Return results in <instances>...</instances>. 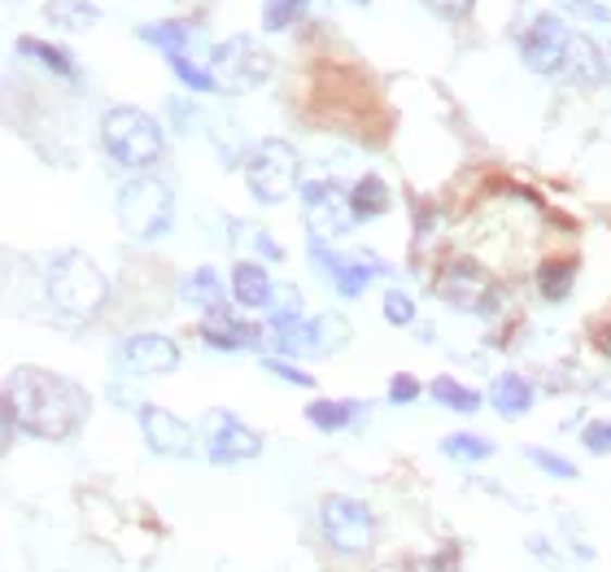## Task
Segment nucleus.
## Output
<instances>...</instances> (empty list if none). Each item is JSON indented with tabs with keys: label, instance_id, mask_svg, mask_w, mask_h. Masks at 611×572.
Here are the masks:
<instances>
[{
	"label": "nucleus",
	"instance_id": "obj_1",
	"mask_svg": "<svg viewBox=\"0 0 611 572\" xmlns=\"http://www.w3.org/2000/svg\"><path fill=\"white\" fill-rule=\"evenodd\" d=\"M88 415V394L75 381H62L40 368H18L5 385V424L40 442L71 437Z\"/></svg>",
	"mask_w": 611,
	"mask_h": 572
},
{
	"label": "nucleus",
	"instance_id": "obj_2",
	"mask_svg": "<svg viewBox=\"0 0 611 572\" xmlns=\"http://www.w3.org/2000/svg\"><path fill=\"white\" fill-rule=\"evenodd\" d=\"M101 145H105V153L123 171H149L166 153V136H162L158 119L145 114V110H136V105L105 110V119H101Z\"/></svg>",
	"mask_w": 611,
	"mask_h": 572
},
{
	"label": "nucleus",
	"instance_id": "obj_3",
	"mask_svg": "<svg viewBox=\"0 0 611 572\" xmlns=\"http://www.w3.org/2000/svg\"><path fill=\"white\" fill-rule=\"evenodd\" d=\"M105 294H110L105 275H101L97 262H92L88 253H79V249H66V253L49 266V298H53V307H58L62 315H71V320L97 315L101 302H105Z\"/></svg>",
	"mask_w": 611,
	"mask_h": 572
},
{
	"label": "nucleus",
	"instance_id": "obj_4",
	"mask_svg": "<svg viewBox=\"0 0 611 572\" xmlns=\"http://www.w3.org/2000/svg\"><path fill=\"white\" fill-rule=\"evenodd\" d=\"M114 210H119V223H123L127 236H136V240H158V236L171 232L175 197H171V188H166L162 179H153V175H132V179L119 188Z\"/></svg>",
	"mask_w": 611,
	"mask_h": 572
},
{
	"label": "nucleus",
	"instance_id": "obj_5",
	"mask_svg": "<svg viewBox=\"0 0 611 572\" xmlns=\"http://www.w3.org/2000/svg\"><path fill=\"white\" fill-rule=\"evenodd\" d=\"M297 175H301V158L288 140H258L253 153L245 158V184H249L253 201H262V206H275L292 188H301Z\"/></svg>",
	"mask_w": 611,
	"mask_h": 572
},
{
	"label": "nucleus",
	"instance_id": "obj_6",
	"mask_svg": "<svg viewBox=\"0 0 611 572\" xmlns=\"http://www.w3.org/2000/svg\"><path fill=\"white\" fill-rule=\"evenodd\" d=\"M320 524H324V537L333 542V550H341V555H363L376 542L372 507L350 494H328L320 502Z\"/></svg>",
	"mask_w": 611,
	"mask_h": 572
},
{
	"label": "nucleus",
	"instance_id": "obj_7",
	"mask_svg": "<svg viewBox=\"0 0 611 572\" xmlns=\"http://www.w3.org/2000/svg\"><path fill=\"white\" fill-rule=\"evenodd\" d=\"M520 62L533 75H559L572 62V36L563 27V18L554 14H537L528 32H520Z\"/></svg>",
	"mask_w": 611,
	"mask_h": 572
},
{
	"label": "nucleus",
	"instance_id": "obj_8",
	"mask_svg": "<svg viewBox=\"0 0 611 572\" xmlns=\"http://www.w3.org/2000/svg\"><path fill=\"white\" fill-rule=\"evenodd\" d=\"M201 442H205V455L214 463H245V459H258L262 455V437L245 420H236L232 411H223V407L205 411Z\"/></svg>",
	"mask_w": 611,
	"mask_h": 572
},
{
	"label": "nucleus",
	"instance_id": "obj_9",
	"mask_svg": "<svg viewBox=\"0 0 611 572\" xmlns=\"http://www.w3.org/2000/svg\"><path fill=\"white\" fill-rule=\"evenodd\" d=\"M441 294L450 307L467 311V315H494L502 307V289L476 266V262H454L446 275H441Z\"/></svg>",
	"mask_w": 611,
	"mask_h": 572
},
{
	"label": "nucleus",
	"instance_id": "obj_10",
	"mask_svg": "<svg viewBox=\"0 0 611 572\" xmlns=\"http://www.w3.org/2000/svg\"><path fill=\"white\" fill-rule=\"evenodd\" d=\"M210 71L219 75L223 92H249V88H258V84L266 79L271 62L258 53L253 40L236 36V40H227V45H219V49L210 53Z\"/></svg>",
	"mask_w": 611,
	"mask_h": 572
},
{
	"label": "nucleus",
	"instance_id": "obj_11",
	"mask_svg": "<svg viewBox=\"0 0 611 572\" xmlns=\"http://www.w3.org/2000/svg\"><path fill=\"white\" fill-rule=\"evenodd\" d=\"M311 253H315L320 271L337 284V294H341V298H363L367 284H372L376 275H385V262L372 258L367 249L354 253V258H341V253H333V249L324 245V236H311Z\"/></svg>",
	"mask_w": 611,
	"mask_h": 572
},
{
	"label": "nucleus",
	"instance_id": "obj_12",
	"mask_svg": "<svg viewBox=\"0 0 611 572\" xmlns=\"http://www.w3.org/2000/svg\"><path fill=\"white\" fill-rule=\"evenodd\" d=\"M114 368H123L132 376H162V372L179 368V346L158 333H136L114 346Z\"/></svg>",
	"mask_w": 611,
	"mask_h": 572
},
{
	"label": "nucleus",
	"instance_id": "obj_13",
	"mask_svg": "<svg viewBox=\"0 0 611 572\" xmlns=\"http://www.w3.org/2000/svg\"><path fill=\"white\" fill-rule=\"evenodd\" d=\"M136 415H140V433H145L153 455H162V459H188L192 455V428L175 411H166L158 402H140Z\"/></svg>",
	"mask_w": 611,
	"mask_h": 572
},
{
	"label": "nucleus",
	"instance_id": "obj_14",
	"mask_svg": "<svg viewBox=\"0 0 611 572\" xmlns=\"http://www.w3.org/2000/svg\"><path fill=\"white\" fill-rule=\"evenodd\" d=\"M201 341L214 346V350H227V355L232 350H253V346H262V328H253V324L236 320L227 307H219V311H205Z\"/></svg>",
	"mask_w": 611,
	"mask_h": 572
},
{
	"label": "nucleus",
	"instance_id": "obj_15",
	"mask_svg": "<svg viewBox=\"0 0 611 572\" xmlns=\"http://www.w3.org/2000/svg\"><path fill=\"white\" fill-rule=\"evenodd\" d=\"M271 298H275V284L266 275L262 262H236L232 266V302L245 307V311H271Z\"/></svg>",
	"mask_w": 611,
	"mask_h": 572
},
{
	"label": "nucleus",
	"instance_id": "obj_16",
	"mask_svg": "<svg viewBox=\"0 0 611 572\" xmlns=\"http://www.w3.org/2000/svg\"><path fill=\"white\" fill-rule=\"evenodd\" d=\"M533 402H537V394H533L528 376H520V372H502V376L489 385V407H494L502 420H524V415L533 411Z\"/></svg>",
	"mask_w": 611,
	"mask_h": 572
},
{
	"label": "nucleus",
	"instance_id": "obj_17",
	"mask_svg": "<svg viewBox=\"0 0 611 572\" xmlns=\"http://www.w3.org/2000/svg\"><path fill=\"white\" fill-rule=\"evenodd\" d=\"M45 18H49L53 27H62V32L84 36V32H92V27L101 23V10L92 5V0H49V5H45Z\"/></svg>",
	"mask_w": 611,
	"mask_h": 572
},
{
	"label": "nucleus",
	"instance_id": "obj_18",
	"mask_svg": "<svg viewBox=\"0 0 611 572\" xmlns=\"http://www.w3.org/2000/svg\"><path fill=\"white\" fill-rule=\"evenodd\" d=\"M23 58H32V62H40L45 71H53L58 79H66V84H79V66L71 62V53L66 49H58V45H45V40H36V36H18V45H14Z\"/></svg>",
	"mask_w": 611,
	"mask_h": 572
},
{
	"label": "nucleus",
	"instance_id": "obj_19",
	"mask_svg": "<svg viewBox=\"0 0 611 572\" xmlns=\"http://www.w3.org/2000/svg\"><path fill=\"white\" fill-rule=\"evenodd\" d=\"M346 197H350V210H354V219H359V223L381 219V214H389V206H394L389 184H385L381 175H363V179L354 184V192H346Z\"/></svg>",
	"mask_w": 611,
	"mask_h": 572
},
{
	"label": "nucleus",
	"instance_id": "obj_20",
	"mask_svg": "<svg viewBox=\"0 0 611 572\" xmlns=\"http://www.w3.org/2000/svg\"><path fill=\"white\" fill-rule=\"evenodd\" d=\"M572 284H576V258H546L537 266V294L546 302H568Z\"/></svg>",
	"mask_w": 611,
	"mask_h": 572
},
{
	"label": "nucleus",
	"instance_id": "obj_21",
	"mask_svg": "<svg viewBox=\"0 0 611 572\" xmlns=\"http://www.w3.org/2000/svg\"><path fill=\"white\" fill-rule=\"evenodd\" d=\"M306 424H315L320 433H341L354 424L359 415V402H337V398H315V402H306Z\"/></svg>",
	"mask_w": 611,
	"mask_h": 572
},
{
	"label": "nucleus",
	"instance_id": "obj_22",
	"mask_svg": "<svg viewBox=\"0 0 611 572\" xmlns=\"http://www.w3.org/2000/svg\"><path fill=\"white\" fill-rule=\"evenodd\" d=\"M428 398L441 402V407L454 411V415H476V411H481V394L467 389V385H459L454 376H437V381H428Z\"/></svg>",
	"mask_w": 611,
	"mask_h": 572
},
{
	"label": "nucleus",
	"instance_id": "obj_23",
	"mask_svg": "<svg viewBox=\"0 0 611 572\" xmlns=\"http://www.w3.org/2000/svg\"><path fill=\"white\" fill-rule=\"evenodd\" d=\"M184 298H188L192 307H205V311H219V307H227V298H223V284H219V271H214V266H197V271L188 275V284H184Z\"/></svg>",
	"mask_w": 611,
	"mask_h": 572
},
{
	"label": "nucleus",
	"instance_id": "obj_24",
	"mask_svg": "<svg viewBox=\"0 0 611 572\" xmlns=\"http://www.w3.org/2000/svg\"><path fill=\"white\" fill-rule=\"evenodd\" d=\"M140 40L153 45L162 58L184 53V45H188V23H179V18H162V23H153V27H140Z\"/></svg>",
	"mask_w": 611,
	"mask_h": 572
},
{
	"label": "nucleus",
	"instance_id": "obj_25",
	"mask_svg": "<svg viewBox=\"0 0 611 572\" xmlns=\"http://www.w3.org/2000/svg\"><path fill=\"white\" fill-rule=\"evenodd\" d=\"M441 455L454 459V463H481V459L494 455V442L481 437V433H450V437L441 442Z\"/></svg>",
	"mask_w": 611,
	"mask_h": 572
},
{
	"label": "nucleus",
	"instance_id": "obj_26",
	"mask_svg": "<svg viewBox=\"0 0 611 572\" xmlns=\"http://www.w3.org/2000/svg\"><path fill=\"white\" fill-rule=\"evenodd\" d=\"M572 62H576V75L585 79V84H607V75H611V62L598 53V45H589V40H572ZM568 62V66H572Z\"/></svg>",
	"mask_w": 611,
	"mask_h": 572
},
{
	"label": "nucleus",
	"instance_id": "obj_27",
	"mask_svg": "<svg viewBox=\"0 0 611 572\" xmlns=\"http://www.w3.org/2000/svg\"><path fill=\"white\" fill-rule=\"evenodd\" d=\"M166 66L179 75V84L184 88H192V92H223V84H219V75L210 71V66H197V62H188L184 53H171L166 58Z\"/></svg>",
	"mask_w": 611,
	"mask_h": 572
},
{
	"label": "nucleus",
	"instance_id": "obj_28",
	"mask_svg": "<svg viewBox=\"0 0 611 572\" xmlns=\"http://www.w3.org/2000/svg\"><path fill=\"white\" fill-rule=\"evenodd\" d=\"M306 5H311V0H262V27L266 32H288L301 18Z\"/></svg>",
	"mask_w": 611,
	"mask_h": 572
},
{
	"label": "nucleus",
	"instance_id": "obj_29",
	"mask_svg": "<svg viewBox=\"0 0 611 572\" xmlns=\"http://www.w3.org/2000/svg\"><path fill=\"white\" fill-rule=\"evenodd\" d=\"M350 341V324L337 320V315H315V350L320 355H333Z\"/></svg>",
	"mask_w": 611,
	"mask_h": 572
},
{
	"label": "nucleus",
	"instance_id": "obj_30",
	"mask_svg": "<svg viewBox=\"0 0 611 572\" xmlns=\"http://www.w3.org/2000/svg\"><path fill=\"white\" fill-rule=\"evenodd\" d=\"M528 463H533L537 472L554 476V481H576V463L563 459V455H554V450H546V446H528Z\"/></svg>",
	"mask_w": 611,
	"mask_h": 572
},
{
	"label": "nucleus",
	"instance_id": "obj_31",
	"mask_svg": "<svg viewBox=\"0 0 611 572\" xmlns=\"http://www.w3.org/2000/svg\"><path fill=\"white\" fill-rule=\"evenodd\" d=\"M381 311H385V320H389L394 328H411V324H415V302H411V294H402V289H389L385 302H381Z\"/></svg>",
	"mask_w": 611,
	"mask_h": 572
},
{
	"label": "nucleus",
	"instance_id": "obj_32",
	"mask_svg": "<svg viewBox=\"0 0 611 572\" xmlns=\"http://www.w3.org/2000/svg\"><path fill=\"white\" fill-rule=\"evenodd\" d=\"M262 368L271 372V376H279L284 385H297V389H315V376L311 372H301V368H292L284 355H266L262 359Z\"/></svg>",
	"mask_w": 611,
	"mask_h": 572
},
{
	"label": "nucleus",
	"instance_id": "obj_33",
	"mask_svg": "<svg viewBox=\"0 0 611 572\" xmlns=\"http://www.w3.org/2000/svg\"><path fill=\"white\" fill-rule=\"evenodd\" d=\"M297 197H301V206H306V214H315V210H324L333 197H341L328 179H306L301 188H297Z\"/></svg>",
	"mask_w": 611,
	"mask_h": 572
},
{
	"label": "nucleus",
	"instance_id": "obj_34",
	"mask_svg": "<svg viewBox=\"0 0 611 572\" xmlns=\"http://www.w3.org/2000/svg\"><path fill=\"white\" fill-rule=\"evenodd\" d=\"M581 446L589 450V455H611V420H589L585 428H581Z\"/></svg>",
	"mask_w": 611,
	"mask_h": 572
},
{
	"label": "nucleus",
	"instance_id": "obj_35",
	"mask_svg": "<svg viewBox=\"0 0 611 572\" xmlns=\"http://www.w3.org/2000/svg\"><path fill=\"white\" fill-rule=\"evenodd\" d=\"M284 320H301V302H297L292 284H279L275 298H271V324H284Z\"/></svg>",
	"mask_w": 611,
	"mask_h": 572
},
{
	"label": "nucleus",
	"instance_id": "obj_36",
	"mask_svg": "<svg viewBox=\"0 0 611 572\" xmlns=\"http://www.w3.org/2000/svg\"><path fill=\"white\" fill-rule=\"evenodd\" d=\"M420 394H424V385H420L411 372H398V376L389 381V402H394V407H411V402H420Z\"/></svg>",
	"mask_w": 611,
	"mask_h": 572
},
{
	"label": "nucleus",
	"instance_id": "obj_37",
	"mask_svg": "<svg viewBox=\"0 0 611 572\" xmlns=\"http://www.w3.org/2000/svg\"><path fill=\"white\" fill-rule=\"evenodd\" d=\"M424 5H428L437 18H463V14L476 5V0H424Z\"/></svg>",
	"mask_w": 611,
	"mask_h": 572
},
{
	"label": "nucleus",
	"instance_id": "obj_38",
	"mask_svg": "<svg viewBox=\"0 0 611 572\" xmlns=\"http://www.w3.org/2000/svg\"><path fill=\"white\" fill-rule=\"evenodd\" d=\"M572 10H576V14H585L589 23H602V27L611 23V10H607V5H594V0H572Z\"/></svg>",
	"mask_w": 611,
	"mask_h": 572
},
{
	"label": "nucleus",
	"instance_id": "obj_39",
	"mask_svg": "<svg viewBox=\"0 0 611 572\" xmlns=\"http://www.w3.org/2000/svg\"><path fill=\"white\" fill-rule=\"evenodd\" d=\"M253 245H258V253H262V258H271V262H284V249H279V240H271L266 232H253Z\"/></svg>",
	"mask_w": 611,
	"mask_h": 572
},
{
	"label": "nucleus",
	"instance_id": "obj_40",
	"mask_svg": "<svg viewBox=\"0 0 611 572\" xmlns=\"http://www.w3.org/2000/svg\"><path fill=\"white\" fill-rule=\"evenodd\" d=\"M594 341H598V350H602V355H607V359H611V324H602V328H598V337H594Z\"/></svg>",
	"mask_w": 611,
	"mask_h": 572
},
{
	"label": "nucleus",
	"instance_id": "obj_41",
	"mask_svg": "<svg viewBox=\"0 0 611 572\" xmlns=\"http://www.w3.org/2000/svg\"><path fill=\"white\" fill-rule=\"evenodd\" d=\"M350 5H372V0H350Z\"/></svg>",
	"mask_w": 611,
	"mask_h": 572
},
{
	"label": "nucleus",
	"instance_id": "obj_42",
	"mask_svg": "<svg viewBox=\"0 0 611 572\" xmlns=\"http://www.w3.org/2000/svg\"><path fill=\"white\" fill-rule=\"evenodd\" d=\"M607 62H611V58H607Z\"/></svg>",
	"mask_w": 611,
	"mask_h": 572
}]
</instances>
